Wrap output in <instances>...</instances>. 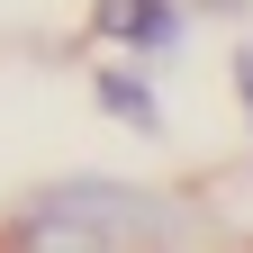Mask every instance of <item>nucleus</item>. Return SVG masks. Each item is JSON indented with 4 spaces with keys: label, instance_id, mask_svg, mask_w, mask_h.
I'll use <instances>...</instances> for the list:
<instances>
[{
    "label": "nucleus",
    "instance_id": "obj_5",
    "mask_svg": "<svg viewBox=\"0 0 253 253\" xmlns=\"http://www.w3.org/2000/svg\"><path fill=\"white\" fill-rule=\"evenodd\" d=\"M235 100H244V118H253V45H235Z\"/></svg>",
    "mask_w": 253,
    "mask_h": 253
},
{
    "label": "nucleus",
    "instance_id": "obj_7",
    "mask_svg": "<svg viewBox=\"0 0 253 253\" xmlns=\"http://www.w3.org/2000/svg\"><path fill=\"white\" fill-rule=\"evenodd\" d=\"M0 253H9V244H0Z\"/></svg>",
    "mask_w": 253,
    "mask_h": 253
},
{
    "label": "nucleus",
    "instance_id": "obj_1",
    "mask_svg": "<svg viewBox=\"0 0 253 253\" xmlns=\"http://www.w3.org/2000/svg\"><path fill=\"white\" fill-rule=\"evenodd\" d=\"M18 208H27V217L100 226V235H118L126 253H145V244H190V199H181V190H145V181H118V172H63V181H45V190H27Z\"/></svg>",
    "mask_w": 253,
    "mask_h": 253
},
{
    "label": "nucleus",
    "instance_id": "obj_3",
    "mask_svg": "<svg viewBox=\"0 0 253 253\" xmlns=\"http://www.w3.org/2000/svg\"><path fill=\"white\" fill-rule=\"evenodd\" d=\"M0 244L9 253H126L118 235H100V226H73V217H9V226H0Z\"/></svg>",
    "mask_w": 253,
    "mask_h": 253
},
{
    "label": "nucleus",
    "instance_id": "obj_6",
    "mask_svg": "<svg viewBox=\"0 0 253 253\" xmlns=\"http://www.w3.org/2000/svg\"><path fill=\"white\" fill-rule=\"evenodd\" d=\"M145 253H190V244H145Z\"/></svg>",
    "mask_w": 253,
    "mask_h": 253
},
{
    "label": "nucleus",
    "instance_id": "obj_2",
    "mask_svg": "<svg viewBox=\"0 0 253 253\" xmlns=\"http://www.w3.org/2000/svg\"><path fill=\"white\" fill-rule=\"evenodd\" d=\"M90 27H100L118 54H181L190 0H90Z\"/></svg>",
    "mask_w": 253,
    "mask_h": 253
},
{
    "label": "nucleus",
    "instance_id": "obj_4",
    "mask_svg": "<svg viewBox=\"0 0 253 253\" xmlns=\"http://www.w3.org/2000/svg\"><path fill=\"white\" fill-rule=\"evenodd\" d=\"M90 90H100V109H109L118 126H136L145 145L163 136V109H154V82H145V73H126V63H109V73L90 82Z\"/></svg>",
    "mask_w": 253,
    "mask_h": 253
}]
</instances>
